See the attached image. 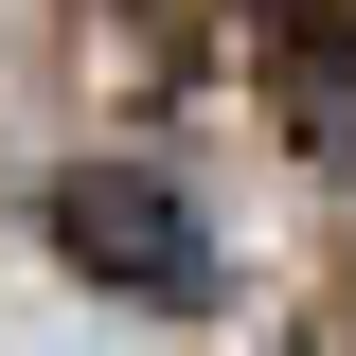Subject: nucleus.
<instances>
[{
  "label": "nucleus",
  "mask_w": 356,
  "mask_h": 356,
  "mask_svg": "<svg viewBox=\"0 0 356 356\" xmlns=\"http://www.w3.org/2000/svg\"><path fill=\"white\" fill-rule=\"evenodd\" d=\"M54 232H72V267H107L125 303H214V214H196L161 161H89L72 196H54Z\"/></svg>",
  "instance_id": "1"
},
{
  "label": "nucleus",
  "mask_w": 356,
  "mask_h": 356,
  "mask_svg": "<svg viewBox=\"0 0 356 356\" xmlns=\"http://www.w3.org/2000/svg\"><path fill=\"white\" fill-rule=\"evenodd\" d=\"M285 107H303L321 161H356V36H303V54H285Z\"/></svg>",
  "instance_id": "2"
}]
</instances>
